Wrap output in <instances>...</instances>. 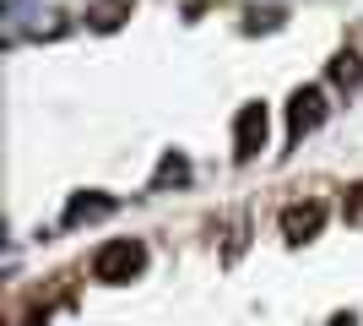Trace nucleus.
I'll use <instances>...</instances> for the list:
<instances>
[{
    "instance_id": "f03ea898",
    "label": "nucleus",
    "mask_w": 363,
    "mask_h": 326,
    "mask_svg": "<svg viewBox=\"0 0 363 326\" xmlns=\"http://www.w3.org/2000/svg\"><path fill=\"white\" fill-rule=\"evenodd\" d=\"M325 217H331V207L320 202V196L288 202V207H282V239H288V245H309V239L325 229Z\"/></svg>"
},
{
    "instance_id": "1a4fd4ad",
    "label": "nucleus",
    "mask_w": 363,
    "mask_h": 326,
    "mask_svg": "<svg viewBox=\"0 0 363 326\" xmlns=\"http://www.w3.org/2000/svg\"><path fill=\"white\" fill-rule=\"evenodd\" d=\"M282 22H288V11H282V6H272V11H250V22H244V28H250V33H260V28L272 33V28H282Z\"/></svg>"
},
{
    "instance_id": "20e7f679",
    "label": "nucleus",
    "mask_w": 363,
    "mask_h": 326,
    "mask_svg": "<svg viewBox=\"0 0 363 326\" xmlns=\"http://www.w3.org/2000/svg\"><path fill=\"white\" fill-rule=\"evenodd\" d=\"M266 131H272V114H266V104H244L239 114H233V158H239V163L260 158V147H266Z\"/></svg>"
},
{
    "instance_id": "39448f33",
    "label": "nucleus",
    "mask_w": 363,
    "mask_h": 326,
    "mask_svg": "<svg viewBox=\"0 0 363 326\" xmlns=\"http://www.w3.org/2000/svg\"><path fill=\"white\" fill-rule=\"evenodd\" d=\"M114 207H120V202H114V196H104V190H82V196H71V207H65V217H60V223H65V229H76V223L108 217Z\"/></svg>"
},
{
    "instance_id": "9d476101",
    "label": "nucleus",
    "mask_w": 363,
    "mask_h": 326,
    "mask_svg": "<svg viewBox=\"0 0 363 326\" xmlns=\"http://www.w3.org/2000/svg\"><path fill=\"white\" fill-rule=\"evenodd\" d=\"M342 212H347V223H363V185L352 190L347 202H342Z\"/></svg>"
},
{
    "instance_id": "f257e3e1",
    "label": "nucleus",
    "mask_w": 363,
    "mask_h": 326,
    "mask_svg": "<svg viewBox=\"0 0 363 326\" xmlns=\"http://www.w3.org/2000/svg\"><path fill=\"white\" fill-rule=\"evenodd\" d=\"M141 266H147V245H141V239H108V245H98V256H92V278L108 283V288H120V283L141 278Z\"/></svg>"
},
{
    "instance_id": "6e6552de",
    "label": "nucleus",
    "mask_w": 363,
    "mask_h": 326,
    "mask_svg": "<svg viewBox=\"0 0 363 326\" xmlns=\"http://www.w3.org/2000/svg\"><path fill=\"white\" fill-rule=\"evenodd\" d=\"M184 180H190V158H184V153H163V163L152 169V190L184 185Z\"/></svg>"
},
{
    "instance_id": "0eeeda50",
    "label": "nucleus",
    "mask_w": 363,
    "mask_h": 326,
    "mask_svg": "<svg viewBox=\"0 0 363 326\" xmlns=\"http://www.w3.org/2000/svg\"><path fill=\"white\" fill-rule=\"evenodd\" d=\"M331 87H342V93L363 87V49H342L331 60Z\"/></svg>"
},
{
    "instance_id": "423d86ee",
    "label": "nucleus",
    "mask_w": 363,
    "mask_h": 326,
    "mask_svg": "<svg viewBox=\"0 0 363 326\" xmlns=\"http://www.w3.org/2000/svg\"><path fill=\"white\" fill-rule=\"evenodd\" d=\"M130 11H136V0H92L87 6V28L92 33H114Z\"/></svg>"
},
{
    "instance_id": "7ed1b4c3",
    "label": "nucleus",
    "mask_w": 363,
    "mask_h": 326,
    "mask_svg": "<svg viewBox=\"0 0 363 326\" xmlns=\"http://www.w3.org/2000/svg\"><path fill=\"white\" fill-rule=\"evenodd\" d=\"M325 114H331L325 87H298V93L288 98V141H303L309 131H320V125H325Z\"/></svg>"
}]
</instances>
